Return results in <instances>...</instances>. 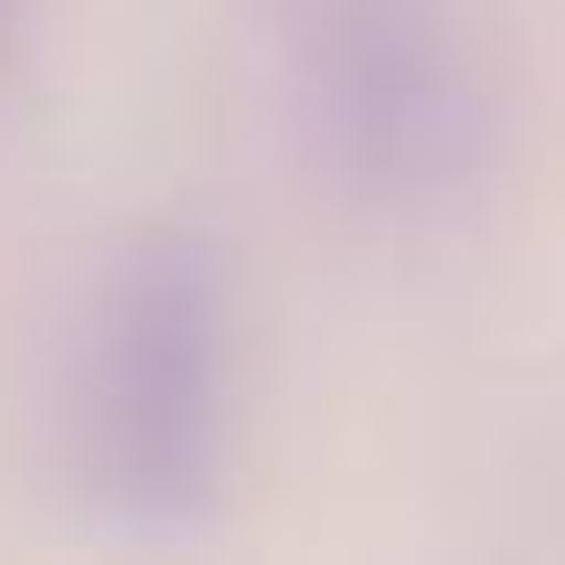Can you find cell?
Instances as JSON below:
<instances>
[{
  "label": "cell",
  "instance_id": "obj_1",
  "mask_svg": "<svg viewBox=\"0 0 565 565\" xmlns=\"http://www.w3.org/2000/svg\"><path fill=\"white\" fill-rule=\"evenodd\" d=\"M76 471L114 519L189 527L226 481L236 424V274L226 245L161 217L122 236L76 330Z\"/></svg>",
  "mask_w": 565,
  "mask_h": 565
},
{
  "label": "cell",
  "instance_id": "obj_2",
  "mask_svg": "<svg viewBox=\"0 0 565 565\" xmlns=\"http://www.w3.org/2000/svg\"><path fill=\"white\" fill-rule=\"evenodd\" d=\"M302 104L330 170L377 207H434L490 161V85L444 0H311Z\"/></svg>",
  "mask_w": 565,
  "mask_h": 565
},
{
  "label": "cell",
  "instance_id": "obj_3",
  "mask_svg": "<svg viewBox=\"0 0 565 565\" xmlns=\"http://www.w3.org/2000/svg\"><path fill=\"white\" fill-rule=\"evenodd\" d=\"M0 47H10V0H0Z\"/></svg>",
  "mask_w": 565,
  "mask_h": 565
}]
</instances>
